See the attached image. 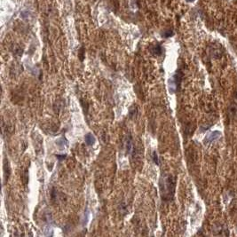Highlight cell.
<instances>
[{"label": "cell", "mask_w": 237, "mask_h": 237, "mask_svg": "<svg viewBox=\"0 0 237 237\" xmlns=\"http://www.w3.org/2000/svg\"><path fill=\"white\" fill-rule=\"evenodd\" d=\"M176 180L175 178L171 175L164 176L160 180V191L162 199L164 201H170L172 199L175 191Z\"/></svg>", "instance_id": "1"}, {"label": "cell", "mask_w": 237, "mask_h": 237, "mask_svg": "<svg viewBox=\"0 0 237 237\" xmlns=\"http://www.w3.org/2000/svg\"><path fill=\"white\" fill-rule=\"evenodd\" d=\"M220 136H221V132H220V131H212V132H210V134H209L208 136L206 137L205 142L210 143V142H212V141H214V140H216V139H217Z\"/></svg>", "instance_id": "2"}, {"label": "cell", "mask_w": 237, "mask_h": 237, "mask_svg": "<svg viewBox=\"0 0 237 237\" xmlns=\"http://www.w3.org/2000/svg\"><path fill=\"white\" fill-rule=\"evenodd\" d=\"M85 142L87 145L91 146L95 142V138H94L93 135L91 134V133H88V134L85 136Z\"/></svg>", "instance_id": "3"}, {"label": "cell", "mask_w": 237, "mask_h": 237, "mask_svg": "<svg viewBox=\"0 0 237 237\" xmlns=\"http://www.w3.org/2000/svg\"><path fill=\"white\" fill-rule=\"evenodd\" d=\"M152 51L156 55H160L162 53V47L160 46H156L154 48H153Z\"/></svg>", "instance_id": "4"}, {"label": "cell", "mask_w": 237, "mask_h": 237, "mask_svg": "<svg viewBox=\"0 0 237 237\" xmlns=\"http://www.w3.org/2000/svg\"><path fill=\"white\" fill-rule=\"evenodd\" d=\"M153 161L155 162V163H156V164H157V165L159 164L158 156H157V155H156V152H154V153H153Z\"/></svg>", "instance_id": "5"}, {"label": "cell", "mask_w": 237, "mask_h": 237, "mask_svg": "<svg viewBox=\"0 0 237 237\" xmlns=\"http://www.w3.org/2000/svg\"><path fill=\"white\" fill-rule=\"evenodd\" d=\"M137 109L136 108H132V107H131V109H130V116L131 117H133V116H135L137 115Z\"/></svg>", "instance_id": "6"}, {"label": "cell", "mask_w": 237, "mask_h": 237, "mask_svg": "<svg viewBox=\"0 0 237 237\" xmlns=\"http://www.w3.org/2000/svg\"><path fill=\"white\" fill-rule=\"evenodd\" d=\"M187 1H189V2H191V1H194V0H187Z\"/></svg>", "instance_id": "7"}]
</instances>
